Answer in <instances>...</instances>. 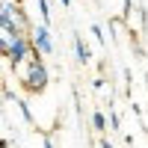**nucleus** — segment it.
I'll return each instance as SVG.
<instances>
[{
	"instance_id": "nucleus-1",
	"label": "nucleus",
	"mask_w": 148,
	"mask_h": 148,
	"mask_svg": "<svg viewBox=\"0 0 148 148\" xmlns=\"http://www.w3.org/2000/svg\"><path fill=\"white\" fill-rule=\"evenodd\" d=\"M42 51H36L33 47V53L27 59V68H15L21 74V83H24V89L27 92H45V86H47V68H45V59L39 56Z\"/></svg>"
},
{
	"instance_id": "nucleus-2",
	"label": "nucleus",
	"mask_w": 148,
	"mask_h": 148,
	"mask_svg": "<svg viewBox=\"0 0 148 148\" xmlns=\"http://www.w3.org/2000/svg\"><path fill=\"white\" fill-rule=\"evenodd\" d=\"M33 47L42 53H53V39H51V30H47V24H42V27H33Z\"/></svg>"
},
{
	"instance_id": "nucleus-3",
	"label": "nucleus",
	"mask_w": 148,
	"mask_h": 148,
	"mask_svg": "<svg viewBox=\"0 0 148 148\" xmlns=\"http://www.w3.org/2000/svg\"><path fill=\"white\" fill-rule=\"evenodd\" d=\"M74 51H77V62H89V59H92V53H89V47H86L83 45V39H80V36H74Z\"/></svg>"
},
{
	"instance_id": "nucleus-4",
	"label": "nucleus",
	"mask_w": 148,
	"mask_h": 148,
	"mask_svg": "<svg viewBox=\"0 0 148 148\" xmlns=\"http://www.w3.org/2000/svg\"><path fill=\"white\" fill-rule=\"evenodd\" d=\"M92 125H95L98 133H104V130H107V116L101 113V110H95V113H92Z\"/></svg>"
},
{
	"instance_id": "nucleus-5",
	"label": "nucleus",
	"mask_w": 148,
	"mask_h": 148,
	"mask_svg": "<svg viewBox=\"0 0 148 148\" xmlns=\"http://www.w3.org/2000/svg\"><path fill=\"white\" fill-rule=\"evenodd\" d=\"M39 3V12H42V21L45 24H51V6H47V0H36Z\"/></svg>"
},
{
	"instance_id": "nucleus-6",
	"label": "nucleus",
	"mask_w": 148,
	"mask_h": 148,
	"mask_svg": "<svg viewBox=\"0 0 148 148\" xmlns=\"http://www.w3.org/2000/svg\"><path fill=\"white\" fill-rule=\"evenodd\" d=\"M18 110H21V116H24V121H27V125H33V113H30V107L24 104V101H18Z\"/></svg>"
},
{
	"instance_id": "nucleus-7",
	"label": "nucleus",
	"mask_w": 148,
	"mask_h": 148,
	"mask_svg": "<svg viewBox=\"0 0 148 148\" xmlns=\"http://www.w3.org/2000/svg\"><path fill=\"white\" fill-rule=\"evenodd\" d=\"M110 125H113V130H119V113H113V110H110Z\"/></svg>"
},
{
	"instance_id": "nucleus-8",
	"label": "nucleus",
	"mask_w": 148,
	"mask_h": 148,
	"mask_svg": "<svg viewBox=\"0 0 148 148\" xmlns=\"http://www.w3.org/2000/svg\"><path fill=\"white\" fill-rule=\"evenodd\" d=\"M121 12H125V18H130V0H125V9Z\"/></svg>"
},
{
	"instance_id": "nucleus-9",
	"label": "nucleus",
	"mask_w": 148,
	"mask_h": 148,
	"mask_svg": "<svg viewBox=\"0 0 148 148\" xmlns=\"http://www.w3.org/2000/svg\"><path fill=\"white\" fill-rule=\"evenodd\" d=\"M42 148H56V145L51 142V136H45V142H42Z\"/></svg>"
},
{
	"instance_id": "nucleus-10",
	"label": "nucleus",
	"mask_w": 148,
	"mask_h": 148,
	"mask_svg": "<svg viewBox=\"0 0 148 148\" xmlns=\"http://www.w3.org/2000/svg\"><path fill=\"white\" fill-rule=\"evenodd\" d=\"M59 3H62V9H68V6H71V0H59Z\"/></svg>"
},
{
	"instance_id": "nucleus-11",
	"label": "nucleus",
	"mask_w": 148,
	"mask_h": 148,
	"mask_svg": "<svg viewBox=\"0 0 148 148\" xmlns=\"http://www.w3.org/2000/svg\"><path fill=\"white\" fill-rule=\"evenodd\" d=\"M101 148H113V145H110V142H107V139H101Z\"/></svg>"
}]
</instances>
